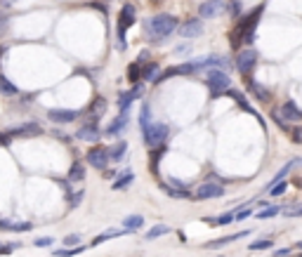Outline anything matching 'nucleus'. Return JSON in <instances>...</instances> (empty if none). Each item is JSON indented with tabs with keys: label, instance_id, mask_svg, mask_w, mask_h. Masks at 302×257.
Instances as JSON below:
<instances>
[{
	"label": "nucleus",
	"instance_id": "nucleus-1",
	"mask_svg": "<svg viewBox=\"0 0 302 257\" xmlns=\"http://www.w3.org/2000/svg\"><path fill=\"white\" fill-rule=\"evenodd\" d=\"M177 26H179L177 17H172V14H158V17L146 21V33H149V38L161 43V41H165L168 35L175 33Z\"/></svg>",
	"mask_w": 302,
	"mask_h": 257
},
{
	"label": "nucleus",
	"instance_id": "nucleus-2",
	"mask_svg": "<svg viewBox=\"0 0 302 257\" xmlns=\"http://www.w3.org/2000/svg\"><path fill=\"white\" fill-rule=\"evenodd\" d=\"M170 135V128L165 125V123H149L144 130H142V137H144L146 146L151 149H158V146H163L165 139Z\"/></svg>",
	"mask_w": 302,
	"mask_h": 257
},
{
	"label": "nucleus",
	"instance_id": "nucleus-3",
	"mask_svg": "<svg viewBox=\"0 0 302 257\" xmlns=\"http://www.w3.org/2000/svg\"><path fill=\"white\" fill-rule=\"evenodd\" d=\"M206 81H208V88H210L213 97L226 95V90H229V85H232L229 74H226V71H220V68H208Z\"/></svg>",
	"mask_w": 302,
	"mask_h": 257
},
{
	"label": "nucleus",
	"instance_id": "nucleus-4",
	"mask_svg": "<svg viewBox=\"0 0 302 257\" xmlns=\"http://www.w3.org/2000/svg\"><path fill=\"white\" fill-rule=\"evenodd\" d=\"M135 19H137V10H135V5L125 3L123 10H121V14H118V48H125V31L135 24Z\"/></svg>",
	"mask_w": 302,
	"mask_h": 257
},
{
	"label": "nucleus",
	"instance_id": "nucleus-5",
	"mask_svg": "<svg viewBox=\"0 0 302 257\" xmlns=\"http://www.w3.org/2000/svg\"><path fill=\"white\" fill-rule=\"evenodd\" d=\"M255 66H257V52L255 50L246 48L236 54V68H239V74H243V78L253 74Z\"/></svg>",
	"mask_w": 302,
	"mask_h": 257
},
{
	"label": "nucleus",
	"instance_id": "nucleus-6",
	"mask_svg": "<svg viewBox=\"0 0 302 257\" xmlns=\"http://www.w3.org/2000/svg\"><path fill=\"white\" fill-rule=\"evenodd\" d=\"M85 161H88V165H92V168L104 170L106 165H109V161H111V158H109V149L102 146V144H95V146L88 151Z\"/></svg>",
	"mask_w": 302,
	"mask_h": 257
},
{
	"label": "nucleus",
	"instance_id": "nucleus-7",
	"mask_svg": "<svg viewBox=\"0 0 302 257\" xmlns=\"http://www.w3.org/2000/svg\"><path fill=\"white\" fill-rule=\"evenodd\" d=\"M224 196V187H220L217 182H203L196 187L194 191V198H199V201H208V198H220Z\"/></svg>",
	"mask_w": 302,
	"mask_h": 257
},
{
	"label": "nucleus",
	"instance_id": "nucleus-8",
	"mask_svg": "<svg viewBox=\"0 0 302 257\" xmlns=\"http://www.w3.org/2000/svg\"><path fill=\"white\" fill-rule=\"evenodd\" d=\"M224 10H226L224 0H206V3L199 7V17H203V19H215V17H220Z\"/></svg>",
	"mask_w": 302,
	"mask_h": 257
},
{
	"label": "nucleus",
	"instance_id": "nucleus-9",
	"mask_svg": "<svg viewBox=\"0 0 302 257\" xmlns=\"http://www.w3.org/2000/svg\"><path fill=\"white\" fill-rule=\"evenodd\" d=\"M7 135L10 137H38V135H43V128L38 123H24L19 128L7 130Z\"/></svg>",
	"mask_w": 302,
	"mask_h": 257
},
{
	"label": "nucleus",
	"instance_id": "nucleus-10",
	"mask_svg": "<svg viewBox=\"0 0 302 257\" xmlns=\"http://www.w3.org/2000/svg\"><path fill=\"white\" fill-rule=\"evenodd\" d=\"M203 33V21L201 19H186L182 26H179V35L182 38H196V35H201Z\"/></svg>",
	"mask_w": 302,
	"mask_h": 257
},
{
	"label": "nucleus",
	"instance_id": "nucleus-11",
	"mask_svg": "<svg viewBox=\"0 0 302 257\" xmlns=\"http://www.w3.org/2000/svg\"><path fill=\"white\" fill-rule=\"evenodd\" d=\"M81 116V111H69V108H52L48 111V118L52 123H73Z\"/></svg>",
	"mask_w": 302,
	"mask_h": 257
},
{
	"label": "nucleus",
	"instance_id": "nucleus-12",
	"mask_svg": "<svg viewBox=\"0 0 302 257\" xmlns=\"http://www.w3.org/2000/svg\"><path fill=\"white\" fill-rule=\"evenodd\" d=\"M99 135H102V132H99V128H97V121L85 123V125H83L78 132H76V137H78V139H83V142H97V139H99Z\"/></svg>",
	"mask_w": 302,
	"mask_h": 257
},
{
	"label": "nucleus",
	"instance_id": "nucleus-13",
	"mask_svg": "<svg viewBox=\"0 0 302 257\" xmlns=\"http://www.w3.org/2000/svg\"><path fill=\"white\" fill-rule=\"evenodd\" d=\"M125 128H128V114H121V116H116V118L109 123V128L104 130V135H106V137H118Z\"/></svg>",
	"mask_w": 302,
	"mask_h": 257
},
{
	"label": "nucleus",
	"instance_id": "nucleus-14",
	"mask_svg": "<svg viewBox=\"0 0 302 257\" xmlns=\"http://www.w3.org/2000/svg\"><path fill=\"white\" fill-rule=\"evenodd\" d=\"M281 114H283V118L288 123H297V121H302V108L297 106L295 102H286L281 106Z\"/></svg>",
	"mask_w": 302,
	"mask_h": 257
},
{
	"label": "nucleus",
	"instance_id": "nucleus-15",
	"mask_svg": "<svg viewBox=\"0 0 302 257\" xmlns=\"http://www.w3.org/2000/svg\"><path fill=\"white\" fill-rule=\"evenodd\" d=\"M0 229L3 231H14V234H24V231L33 229V224L31 222H3V219H0Z\"/></svg>",
	"mask_w": 302,
	"mask_h": 257
},
{
	"label": "nucleus",
	"instance_id": "nucleus-16",
	"mask_svg": "<svg viewBox=\"0 0 302 257\" xmlns=\"http://www.w3.org/2000/svg\"><path fill=\"white\" fill-rule=\"evenodd\" d=\"M248 231H239V234H232V236H224V238H217V241H213V243H208L206 248H210V250H217V248H224L226 243H232V241H239V238H246Z\"/></svg>",
	"mask_w": 302,
	"mask_h": 257
},
{
	"label": "nucleus",
	"instance_id": "nucleus-17",
	"mask_svg": "<svg viewBox=\"0 0 302 257\" xmlns=\"http://www.w3.org/2000/svg\"><path fill=\"white\" fill-rule=\"evenodd\" d=\"M123 234H128V229H109V231H104V234H99V236L92 238V248L99 243H104V241H109V238H118V236H123Z\"/></svg>",
	"mask_w": 302,
	"mask_h": 257
},
{
	"label": "nucleus",
	"instance_id": "nucleus-18",
	"mask_svg": "<svg viewBox=\"0 0 302 257\" xmlns=\"http://www.w3.org/2000/svg\"><path fill=\"white\" fill-rule=\"evenodd\" d=\"M161 189H163L170 198H189V201L194 198V194L189 189H175V187H170V184H161Z\"/></svg>",
	"mask_w": 302,
	"mask_h": 257
},
{
	"label": "nucleus",
	"instance_id": "nucleus-19",
	"mask_svg": "<svg viewBox=\"0 0 302 257\" xmlns=\"http://www.w3.org/2000/svg\"><path fill=\"white\" fill-rule=\"evenodd\" d=\"M104 111H106V99H104V97H95V99H92V104H90L92 121H97L99 116H104Z\"/></svg>",
	"mask_w": 302,
	"mask_h": 257
},
{
	"label": "nucleus",
	"instance_id": "nucleus-20",
	"mask_svg": "<svg viewBox=\"0 0 302 257\" xmlns=\"http://www.w3.org/2000/svg\"><path fill=\"white\" fill-rule=\"evenodd\" d=\"M0 92L5 97H14V95H19V88H17L10 78H5V76L0 74Z\"/></svg>",
	"mask_w": 302,
	"mask_h": 257
},
{
	"label": "nucleus",
	"instance_id": "nucleus-21",
	"mask_svg": "<svg viewBox=\"0 0 302 257\" xmlns=\"http://www.w3.org/2000/svg\"><path fill=\"white\" fill-rule=\"evenodd\" d=\"M132 182H135V175H132V172H123L118 179H114V187H111V189H114V191H123V189H128Z\"/></svg>",
	"mask_w": 302,
	"mask_h": 257
},
{
	"label": "nucleus",
	"instance_id": "nucleus-22",
	"mask_svg": "<svg viewBox=\"0 0 302 257\" xmlns=\"http://www.w3.org/2000/svg\"><path fill=\"white\" fill-rule=\"evenodd\" d=\"M142 224H144V217H142V215H128L123 219V229L137 231V229H142Z\"/></svg>",
	"mask_w": 302,
	"mask_h": 257
},
{
	"label": "nucleus",
	"instance_id": "nucleus-23",
	"mask_svg": "<svg viewBox=\"0 0 302 257\" xmlns=\"http://www.w3.org/2000/svg\"><path fill=\"white\" fill-rule=\"evenodd\" d=\"M85 179V165L81 161H76L69 170V182H83Z\"/></svg>",
	"mask_w": 302,
	"mask_h": 257
},
{
	"label": "nucleus",
	"instance_id": "nucleus-24",
	"mask_svg": "<svg viewBox=\"0 0 302 257\" xmlns=\"http://www.w3.org/2000/svg\"><path fill=\"white\" fill-rule=\"evenodd\" d=\"M250 92H253V97L257 102H269V90L265 88V85H260V83L250 81Z\"/></svg>",
	"mask_w": 302,
	"mask_h": 257
},
{
	"label": "nucleus",
	"instance_id": "nucleus-25",
	"mask_svg": "<svg viewBox=\"0 0 302 257\" xmlns=\"http://www.w3.org/2000/svg\"><path fill=\"white\" fill-rule=\"evenodd\" d=\"M234 219H236L234 212H224V215H220V217H206L203 222H210V224H215V227H226V224H232Z\"/></svg>",
	"mask_w": 302,
	"mask_h": 257
},
{
	"label": "nucleus",
	"instance_id": "nucleus-26",
	"mask_svg": "<svg viewBox=\"0 0 302 257\" xmlns=\"http://www.w3.org/2000/svg\"><path fill=\"white\" fill-rule=\"evenodd\" d=\"M165 234H170V227L168 224H156V227H151L149 231H146V241H154V238H161L165 236Z\"/></svg>",
	"mask_w": 302,
	"mask_h": 257
},
{
	"label": "nucleus",
	"instance_id": "nucleus-27",
	"mask_svg": "<svg viewBox=\"0 0 302 257\" xmlns=\"http://www.w3.org/2000/svg\"><path fill=\"white\" fill-rule=\"evenodd\" d=\"M128 154V144L125 142H118V144H114L109 149V158L111 161H123V156Z\"/></svg>",
	"mask_w": 302,
	"mask_h": 257
},
{
	"label": "nucleus",
	"instance_id": "nucleus-28",
	"mask_svg": "<svg viewBox=\"0 0 302 257\" xmlns=\"http://www.w3.org/2000/svg\"><path fill=\"white\" fill-rule=\"evenodd\" d=\"M279 212H281V205H274V203H269L267 208L257 210V212H255V215H257V219H269V217L279 215Z\"/></svg>",
	"mask_w": 302,
	"mask_h": 257
},
{
	"label": "nucleus",
	"instance_id": "nucleus-29",
	"mask_svg": "<svg viewBox=\"0 0 302 257\" xmlns=\"http://www.w3.org/2000/svg\"><path fill=\"white\" fill-rule=\"evenodd\" d=\"M142 78L149 81V83L156 81V78H158V64H156V61H151V64H146V66L142 68Z\"/></svg>",
	"mask_w": 302,
	"mask_h": 257
},
{
	"label": "nucleus",
	"instance_id": "nucleus-30",
	"mask_svg": "<svg viewBox=\"0 0 302 257\" xmlns=\"http://www.w3.org/2000/svg\"><path fill=\"white\" fill-rule=\"evenodd\" d=\"M132 102H135V99H132L130 92H121V95H118V111H121V114H128Z\"/></svg>",
	"mask_w": 302,
	"mask_h": 257
},
{
	"label": "nucleus",
	"instance_id": "nucleus-31",
	"mask_svg": "<svg viewBox=\"0 0 302 257\" xmlns=\"http://www.w3.org/2000/svg\"><path fill=\"white\" fill-rule=\"evenodd\" d=\"M139 78H142V64L135 61V64L128 66V81H130V83H139Z\"/></svg>",
	"mask_w": 302,
	"mask_h": 257
},
{
	"label": "nucleus",
	"instance_id": "nucleus-32",
	"mask_svg": "<svg viewBox=\"0 0 302 257\" xmlns=\"http://www.w3.org/2000/svg\"><path fill=\"white\" fill-rule=\"evenodd\" d=\"M286 189H288V182H286V179L269 184V196H283V194H286Z\"/></svg>",
	"mask_w": 302,
	"mask_h": 257
},
{
	"label": "nucleus",
	"instance_id": "nucleus-33",
	"mask_svg": "<svg viewBox=\"0 0 302 257\" xmlns=\"http://www.w3.org/2000/svg\"><path fill=\"white\" fill-rule=\"evenodd\" d=\"M85 250L83 245H76V248H64V250H55V257H76Z\"/></svg>",
	"mask_w": 302,
	"mask_h": 257
},
{
	"label": "nucleus",
	"instance_id": "nucleus-34",
	"mask_svg": "<svg viewBox=\"0 0 302 257\" xmlns=\"http://www.w3.org/2000/svg\"><path fill=\"white\" fill-rule=\"evenodd\" d=\"M149 118H151V106L149 104H142V111H139V125H142V130L149 125Z\"/></svg>",
	"mask_w": 302,
	"mask_h": 257
},
{
	"label": "nucleus",
	"instance_id": "nucleus-35",
	"mask_svg": "<svg viewBox=\"0 0 302 257\" xmlns=\"http://www.w3.org/2000/svg\"><path fill=\"white\" fill-rule=\"evenodd\" d=\"M272 245H274L272 241H267V238H260V241H255V243H250L248 248H250L253 252H257V250H269Z\"/></svg>",
	"mask_w": 302,
	"mask_h": 257
},
{
	"label": "nucleus",
	"instance_id": "nucleus-36",
	"mask_svg": "<svg viewBox=\"0 0 302 257\" xmlns=\"http://www.w3.org/2000/svg\"><path fill=\"white\" fill-rule=\"evenodd\" d=\"M17 248H21L19 241H14V243H3L0 245V255H10V252H14Z\"/></svg>",
	"mask_w": 302,
	"mask_h": 257
},
{
	"label": "nucleus",
	"instance_id": "nucleus-37",
	"mask_svg": "<svg viewBox=\"0 0 302 257\" xmlns=\"http://www.w3.org/2000/svg\"><path fill=\"white\" fill-rule=\"evenodd\" d=\"M76 243H81V236H78V234H69V236L64 238V245H66V248H76Z\"/></svg>",
	"mask_w": 302,
	"mask_h": 257
},
{
	"label": "nucleus",
	"instance_id": "nucleus-38",
	"mask_svg": "<svg viewBox=\"0 0 302 257\" xmlns=\"http://www.w3.org/2000/svg\"><path fill=\"white\" fill-rule=\"evenodd\" d=\"M283 217H302V205H297V208H286L283 210Z\"/></svg>",
	"mask_w": 302,
	"mask_h": 257
},
{
	"label": "nucleus",
	"instance_id": "nucleus-39",
	"mask_svg": "<svg viewBox=\"0 0 302 257\" xmlns=\"http://www.w3.org/2000/svg\"><path fill=\"white\" fill-rule=\"evenodd\" d=\"M52 243H55V241H52V238H35V241H33V245H35V248H50V245H52Z\"/></svg>",
	"mask_w": 302,
	"mask_h": 257
},
{
	"label": "nucleus",
	"instance_id": "nucleus-40",
	"mask_svg": "<svg viewBox=\"0 0 302 257\" xmlns=\"http://www.w3.org/2000/svg\"><path fill=\"white\" fill-rule=\"evenodd\" d=\"M290 139L295 144H302V128H290Z\"/></svg>",
	"mask_w": 302,
	"mask_h": 257
},
{
	"label": "nucleus",
	"instance_id": "nucleus-41",
	"mask_svg": "<svg viewBox=\"0 0 302 257\" xmlns=\"http://www.w3.org/2000/svg\"><path fill=\"white\" fill-rule=\"evenodd\" d=\"M7 24H10V17H7V14H3V12H0V38L5 35V31H7Z\"/></svg>",
	"mask_w": 302,
	"mask_h": 257
},
{
	"label": "nucleus",
	"instance_id": "nucleus-42",
	"mask_svg": "<svg viewBox=\"0 0 302 257\" xmlns=\"http://www.w3.org/2000/svg\"><path fill=\"white\" fill-rule=\"evenodd\" d=\"M142 92H144V88H142V85H139V83H135V88L130 90L132 99H142Z\"/></svg>",
	"mask_w": 302,
	"mask_h": 257
},
{
	"label": "nucleus",
	"instance_id": "nucleus-43",
	"mask_svg": "<svg viewBox=\"0 0 302 257\" xmlns=\"http://www.w3.org/2000/svg\"><path fill=\"white\" fill-rule=\"evenodd\" d=\"M175 52L177 54H192V45H189V43H182V45L175 48Z\"/></svg>",
	"mask_w": 302,
	"mask_h": 257
},
{
	"label": "nucleus",
	"instance_id": "nucleus-44",
	"mask_svg": "<svg viewBox=\"0 0 302 257\" xmlns=\"http://www.w3.org/2000/svg\"><path fill=\"white\" fill-rule=\"evenodd\" d=\"M83 196H85V191H78L76 196H71V208H78V205H81V201H83Z\"/></svg>",
	"mask_w": 302,
	"mask_h": 257
},
{
	"label": "nucleus",
	"instance_id": "nucleus-45",
	"mask_svg": "<svg viewBox=\"0 0 302 257\" xmlns=\"http://www.w3.org/2000/svg\"><path fill=\"white\" fill-rule=\"evenodd\" d=\"M229 10H232L234 17H239V14H241V5H239V0H232V3H229Z\"/></svg>",
	"mask_w": 302,
	"mask_h": 257
},
{
	"label": "nucleus",
	"instance_id": "nucleus-46",
	"mask_svg": "<svg viewBox=\"0 0 302 257\" xmlns=\"http://www.w3.org/2000/svg\"><path fill=\"white\" fill-rule=\"evenodd\" d=\"M168 184H170V187H175V189H189L184 182H179V179H175V177H170V182H168Z\"/></svg>",
	"mask_w": 302,
	"mask_h": 257
},
{
	"label": "nucleus",
	"instance_id": "nucleus-47",
	"mask_svg": "<svg viewBox=\"0 0 302 257\" xmlns=\"http://www.w3.org/2000/svg\"><path fill=\"white\" fill-rule=\"evenodd\" d=\"M253 215V210H239L236 212V219H246V217H250Z\"/></svg>",
	"mask_w": 302,
	"mask_h": 257
},
{
	"label": "nucleus",
	"instance_id": "nucleus-48",
	"mask_svg": "<svg viewBox=\"0 0 302 257\" xmlns=\"http://www.w3.org/2000/svg\"><path fill=\"white\" fill-rule=\"evenodd\" d=\"M10 139H12V137L7 135V132H5V135L0 132V146H7V144H10Z\"/></svg>",
	"mask_w": 302,
	"mask_h": 257
},
{
	"label": "nucleus",
	"instance_id": "nucleus-49",
	"mask_svg": "<svg viewBox=\"0 0 302 257\" xmlns=\"http://www.w3.org/2000/svg\"><path fill=\"white\" fill-rule=\"evenodd\" d=\"M116 175H118L116 170H104V177H109V179H111V177H116Z\"/></svg>",
	"mask_w": 302,
	"mask_h": 257
},
{
	"label": "nucleus",
	"instance_id": "nucleus-50",
	"mask_svg": "<svg viewBox=\"0 0 302 257\" xmlns=\"http://www.w3.org/2000/svg\"><path fill=\"white\" fill-rule=\"evenodd\" d=\"M288 255V250H286V248H283V250H276V257H286Z\"/></svg>",
	"mask_w": 302,
	"mask_h": 257
},
{
	"label": "nucleus",
	"instance_id": "nucleus-51",
	"mask_svg": "<svg viewBox=\"0 0 302 257\" xmlns=\"http://www.w3.org/2000/svg\"><path fill=\"white\" fill-rule=\"evenodd\" d=\"M297 248H300V250H302V241H300V243H297Z\"/></svg>",
	"mask_w": 302,
	"mask_h": 257
}]
</instances>
